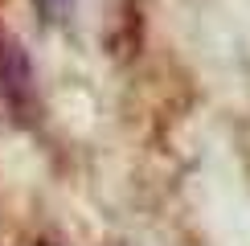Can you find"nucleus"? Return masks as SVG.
Wrapping results in <instances>:
<instances>
[{"label": "nucleus", "mask_w": 250, "mask_h": 246, "mask_svg": "<svg viewBox=\"0 0 250 246\" xmlns=\"http://www.w3.org/2000/svg\"><path fill=\"white\" fill-rule=\"evenodd\" d=\"M33 4H37V13L45 20H66L70 8H74V0H33Z\"/></svg>", "instance_id": "obj_1"}]
</instances>
